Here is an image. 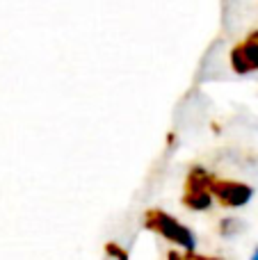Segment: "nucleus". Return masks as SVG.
<instances>
[{
    "label": "nucleus",
    "instance_id": "f257e3e1",
    "mask_svg": "<svg viewBox=\"0 0 258 260\" xmlns=\"http://www.w3.org/2000/svg\"><path fill=\"white\" fill-rule=\"evenodd\" d=\"M144 229L153 231V233H158L160 238L183 247L185 253H190L197 249V235L192 233L187 226H183L176 217H172L169 212L160 210V208H149V210L144 212Z\"/></svg>",
    "mask_w": 258,
    "mask_h": 260
},
{
    "label": "nucleus",
    "instance_id": "f03ea898",
    "mask_svg": "<svg viewBox=\"0 0 258 260\" xmlns=\"http://www.w3.org/2000/svg\"><path fill=\"white\" fill-rule=\"evenodd\" d=\"M213 171L206 167L195 165L190 167L185 176V185H183V197L181 203L192 212H208L213 208V194H210V183H213Z\"/></svg>",
    "mask_w": 258,
    "mask_h": 260
},
{
    "label": "nucleus",
    "instance_id": "7ed1b4c3",
    "mask_svg": "<svg viewBox=\"0 0 258 260\" xmlns=\"http://www.w3.org/2000/svg\"><path fill=\"white\" fill-rule=\"evenodd\" d=\"M210 194L213 201H217L224 208H242L251 201L254 197V187L240 180H231V178H217L215 176L210 183Z\"/></svg>",
    "mask_w": 258,
    "mask_h": 260
},
{
    "label": "nucleus",
    "instance_id": "20e7f679",
    "mask_svg": "<svg viewBox=\"0 0 258 260\" xmlns=\"http://www.w3.org/2000/svg\"><path fill=\"white\" fill-rule=\"evenodd\" d=\"M229 64L238 76H249L258 71V30L249 32L245 39L233 46L229 53Z\"/></svg>",
    "mask_w": 258,
    "mask_h": 260
},
{
    "label": "nucleus",
    "instance_id": "39448f33",
    "mask_svg": "<svg viewBox=\"0 0 258 260\" xmlns=\"http://www.w3.org/2000/svg\"><path fill=\"white\" fill-rule=\"evenodd\" d=\"M242 231V221L236 219V217H224L222 221H219V235L222 238H233V235H238Z\"/></svg>",
    "mask_w": 258,
    "mask_h": 260
},
{
    "label": "nucleus",
    "instance_id": "423d86ee",
    "mask_svg": "<svg viewBox=\"0 0 258 260\" xmlns=\"http://www.w3.org/2000/svg\"><path fill=\"white\" fill-rule=\"evenodd\" d=\"M105 253L112 260H128V251L119 242H108L105 244Z\"/></svg>",
    "mask_w": 258,
    "mask_h": 260
},
{
    "label": "nucleus",
    "instance_id": "0eeeda50",
    "mask_svg": "<svg viewBox=\"0 0 258 260\" xmlns=\"http://www.w3.org/2000/svg\"><path fill=\"white\" fill-rule=\"evenodd\" d=\"M185 260H224V258H215V256H204V253H197V251H190L183 256Z\"/></svg>",
    "mask_w": 258,
    "mask_h": 260
},
{
    "label": "nucleus",
    "instance_id": "6e6552de",
    "mask_svg": "<svg viewBox=\"0 0 258 260\" xmlns=\"http://www.w3.org/2000/svg\"><path fill=\"white\" fill-rule=\"evenodd\" d=\"M167 260H185V258H183L178 251H169V253H167Z\"/></svg>",
    "mask_w": 258,
    "mask_h": 260
},
{
    "label": "nucleus",
    "instance_id": "1a4fd4ad",
    "mask_svg": "<svg viewBox=\"0 0 258 260\" xmlns=\"http://www.w3.org/2000/svg\"><path fill=\"white\" fill-rule=\"evenodd\" d=\"M251 260H258V249H254V253H251Z\"/></svg>",
    "mask_w": 258,
    "mask_h": 260
}]
</instances>
